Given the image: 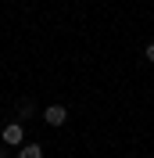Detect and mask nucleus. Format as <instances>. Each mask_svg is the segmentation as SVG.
Returning a JSON list of instances; mask_svg holds the SVG:
<instances>
[{
    "label": "nucleus",
    "instance_id": "1",
    "mask_svg": "<svg viewBox=\"0 0 154 158\" xmlns=\"http://www.w3.org/2000/svg\"><path fill=\"white\" fill-rule=\"evenodd\" d=\"M0 137H4V144H7V148H18L22 140H25V133H22V126H18V122H11V126H4V129H0Z\"/></svg>",
    "mask_w": 154,
    "mask_h": 158
},
{
    "label": "nucleus",
    "instance_id": "2",
    "mask_svg": "<svg viewBox=\"0 0 154 158\" xmlns=\"http://www.w3.org/2000/svg\"><path fill=\"white\" fill-rule=\"evenodd\" d=\"M65 118H68V111L61 108V104H50V108L43 111V122H47V126H65Z\"/></svg>",
    "mask_w": 154,
    "mask_h": 158
},
{
    "label": "nucleus",
    "instance_id": "3",
    "mask_svg": "<svg viewBox=\"0 0 154 158\" xmlns=\"http://www.w3.org/2000/svg\"><path fill=\"white\" fill-rule=\"evenodd\" d=\"M18 158H43V151H39V144H22Z\"/></svg>",
    "mask_w": 154,
    "mask_h": 158
},
{
    "label": "nucleus",
    "instance_id": "4",
    "mask_svg": "<svg viewBox=\"0 0 154 158\" xmlns=\"http://www.w3.org/2000/svg\"><path fill=\"white\" fill-rule=\"evenodd\" d=\"M147 61H154V43H147Z\"/></svg>",
    "mask_w": 154,
    "mask_h": 158
},
{
    "label": "nucleus",
    "instance_id": "5",
    "mask_svg": "<svg viewBox=\"0 0 154 158\" xmlns=\"http://www.w3.org/2000/svg\"><path fill=\"white\" fill-rule=\"evenodd\" d=\"M0 158H7V151H4V148H0Z\"/></svg>",
    "mask_w": 154,
    "mask_h": 158
}]
</instances>
